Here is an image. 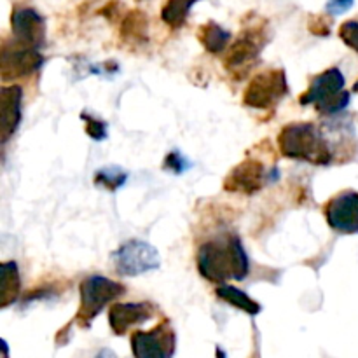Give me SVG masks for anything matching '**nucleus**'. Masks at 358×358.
<instances>
[{
    "label": "nucleus",
    "mask_w": 358,
    "mask_h": 358,
    "mask_svg": "<svg viewBox=\"0 0 358 358\" xmlns=\"http://www.w3.org/2000/svg\"><path fill=\"white\" fill-rule=\"evenodd\" d=\"M147 31H149V20L143 10L133 9L122 16L121 38L124 42H131V44L145 42Z\"/></svg>",
    "instance_id": "obj_16"
},
{
    "label": "nucleus",
    "mask_w": 358,
    "mask_h": 358,
    "mask_svg": "<svg viewBox=\"0 0 358 358\" xmlns=\"http://www.w3.org/2000/svg\"><path fill=\"white\" fill-rule=\"evenodd\" d=\"M131 352L135 358H171L175 353V332L164 320L150 331L131 334Z\"/></svg>",
    "instance_id": "obj_8"
},
{
    "label": "nucleus",
    "mask_w": 358,
    "mask_h": 358,
    "mask_svg": "<svg viewBox=\"0 0 358 358\" xmlns=\"http://www.w3.org/2000/svg\"><path fill=\"white\" fill-rule=\"evenodd\" d=\"M350 93L345 91V76L341 70L332 66L311 79L306 93L299 96L301 105H315L324 115L338 114L350 105Z\"/></svg>",
    "instance_id": "obj_3"
},
{
    "label": "nucleus",
    "mask_w": 358,
    "mask_h": 358,
    "mask_svg": "<svg viewBox=\"0 0 358 358\" xmlns=\"http://www.w3.org/2000/svg\"><path fill=\"white\" fill-rule=\"evenodd\" d=\"M268 180V170L261 161L247 157L227 173L224 180V189L227 192L252 196L261 191Z\"/></svg>",
    "instance_id": "obj_10"
},
{
    "label": "nucleus",
    "mask_w": 358,
    "mask_h": 358,
    "mask_svg": "<svg viewBox=\"0 0 358 358\" xmlns=\"http://www.w3.org/2000/svg\"><path fill=\"white\" fill-rule=\"evenodd\" d=\"M280 152L289 159L315 166H329L334 161L332 149L322 129L313 122H290L278 135Z\"/></svg>",
    "instance_id": "obj_2"
},
{
    "label": "nucleus",
    "mask_w": 358,
    "mask_h": 358,
    "mask_svg": "<svg viewBox=\"0 0 358 358\" xmlns=\"http://www.w3.org/2000/svg\"><path fill=\"white\" fill-rule=\"evenodd\" d=\"M16 44L41 49L45 41V21L34 7H16L10 16Z\"/></svg>",
    "instance_id": "obj_12"
},
{
    "label": "nucleus",
    "mask_w": 358,
    "mask_h": 358,
    "mask_svg": "<svg viewBox=\"0 0 358 358\" xmlns=\"http://www.w3.org/2000/svg\"><path fill=\"white\" fill-rule=\"evenodd\" d=\"M289 91L287 77L282 69H271L257 73L243 93V103L257 110L275 108Z\"/></svg>",
    "instance_id": "obj_6"
},
{
    "label": "nucleus",
    "mask_w": 358,
    "mask_h": 358,
    "mask_svg": "<svg viewBox=\"0 0 358 358\" xmlns=\"http://www.w3.org/2000/svg\"><path fill=\"white\" fill-rule=\"evenodd\" d=\"M215 294L222 301L229 303L231 306L238 308V310L245 311V313H248V315H259L262 310L261 304H259L257 301H254L252 297H248L243 290L236 289V287H233V285H227V283L217 287Z\"/></svg>",
    "instance_id": "obj_17"
},
{
    "label": "nucleus",
    "mask_w": 358,
    "mask_h": 358,
    "mask_svg": "<svg viewBox=\"0 0 358 358\" xmlns=\"http://www.w3.org/2000/svg\"><path fill=\"white\" fill-rule=\"evenodd\" d=\"M329 226L341 234H358V192L343 191L325 205Z\"/></svg>",
    "instance_id": "obj_11"
},
{
    "label": "nucleus",
    "mask_w": 358,
    "mask_h": 358,
    "mask_svg": "<svg viewBox=\"0 0 358 358\" xmlns=\"http://www.w3.org/2000/svg\"><path fill=\"white\" fill-rule=\"evenodd\" d=\"M339 37L348 48L358 52V21H345L339 27Z\"/></svg>",
    "instance_id": "obj_22"
},
{
    "label": "nucleus",
    "mask_w": 358,
    "mask_h": 358,
    "mask_svg": "<svg viewBox=\"0 0 358 358\" xmlns=\"http://www.w3.org/2000/svg\"><path fill=\"white\" fill-rule=\"evenodd\" d=\"M355 3V0H329L327 2V13L332 16H339V14H345L346 10H350Z\"/></svg>",
    "instance_id": "obj_25"
},
{
    "label": "nucleus",
    "mask_w": 358,
    "mask_h": 358,
    "mask_svg": "<svg viewBox=\"0 0 358 358\" xmlns=\"http://www.w3.org/2000/svg\"><path fill=\"white\" fill-rule=\"evenodd\" d=\"M266 44H268V21L261 17L257 21H252L250 24H245L240 37L226 51L224 65L231 73L240 77L259 58Z\"/></svg>",
    "instance_id": "obj_5"
},
{
    "label": "nucleus",
    "mask_w": 358,
    "mask_h": 358,
    "mask_svg": "<svg viewBox=\"0 0 358 358\" xmlns=\"http://www.w3.org/2000/svg\"><path fill=\"white\" fill-rule=\"evenodd\" d=\"M353 93H358V80L355 84H353Z\"/></svg>",
    "instance_id": "obj_28"
},
{
    "label": "nucleus",
    "mask_w": 358,
    "mask_h": 358,
    "mask_svg": "<svg viewBox=\"0 0 358 358\" xmlns=\"http://www.w3.org/2000/svg\"><path fill=\"white\" fill-rule=\"evenodd\" d=\"M198 41L201 42L203 48L212 55H220L226 51V48L231 42V34L226 28L220 27L215 21H208V23L201 24L198 28Z\"/></svg>",
    "instance_id": "obj_15"
},
{
    "label": "nucleus",
    "mask_w": 358,
    "mask_h": 358,
    "mask_svg": "<svg viewBox=\"0 0 358 358\" xmlns=\"http://www.w3.org/2000/svg\"><path fill=\"white\" fill-rule=\"evenodd\" d=\"M199 275L213 283H226L229 280L247 278L250 261L245 252L240 236L234 233L219 234L205 241L196 255Z\"/></svg>",
    "instance_id": "obj_1"
},
{
    "label": "nucleus",
    "mask_w": 358,
    "mask_h": 358,
    "mask_svg": "<svg viewBox=\"0 0 358 358\" xmlns=\"http://www.w3.org/2000/svg\"><path fill=\"white\" fill-rule=\"evenodd\" d=\"M187 168H189V163L185 161V157L178 152V150L170 152L166 156V159H164V170H170L173 171V173H182V171H185Z\"/></svg>",
    "instance_id": "obj_23"
},
{
    "label": "nucleus",
    "mask_w": 358,
    "mask_h": 358,
    "mask_svg": "<svg viewBox=\"0 0 358 358\" xmlns=\"http://www.w3.org/2000/svg\"><path fill=\"white\" fill-rule=\"evenodd\" d=\"M308 28H310L311 34L315 35H329L331 34V21L325 16H311L310 21H308Z\"/></svg>",
    "instance_id": "obj_24"
},
{
    "label": "nucleus",
    "mask_w": 358,
    "mask_h": 358,
    "mask_svg": "<svg viewBox=\"0 0 358 358\" xmlns=\"http://www.w3.org/2000/svg\"><path fill=\"white\" fill-rule=\"evenodd\" d=\"M100 14L101 16L108 17V21H115L119 17V14H121V2L112 0V2H108L107 6L100 10Z\"/></svg>",
    "instance_id": "obj_26"
},
{
    "label": "nucleus",
    "mask_w": 358,
    "mask_h": 358,
    "mask_svg": "<svg viewBox=\"0 0 358 358\" xmlns=\"http://www.w3.org/2000/svg\"><path fill=\"white\" fill-rule=\"evenodd\" d=\"M2 105V142H7L16 133L21 121V100L23 90L20 86H3L0 91Z\"/></svg>",
    "instance_id": "obj_14"
},
{
    "label": "nucleus",
    "mask_w": 358,
    "mask_h": 358,
    "mask_svg": "<svg viewBox=\"0 0 358 358\" xmlns=\"http://www.w3.org/2000/svg\"><path fill=\"white\" fill-rule=\"evenodd\" d=\"M199 0H166L161 9V17L171 28L184 27L192 6Z\"/></svg>",
    "instance_id": "obj_18"
},
{
    "label": "nucleus",
    "mask_w": 358,
    "mask_h": 358,
    "mask_svg": "<svg viewBox=\"0 0 358 358\" xmlns=\"http://www.w3.org/2000/svg\"><path fill=\"white\" fill-rule=\"evenodd\" d=\"M42 65H44V58L38 49L24 48L20 44L9 48L7 44H3L2 65H0L3 83L30 76V73L37 72Z\"/></svg>",
    "instance_id": "obj_9"
},
{
    "label": "nucleus",
    "mask_w": 358,
    "mask_h": 358,
    "mask_svg": "<svg viewBox=\"0 0 358 358\" xmlns=\"http://www.w3.org/2000/svg\"><path fill=\"white\" fill-rule=\"evenodd\" d=\"M80 304L76 315V322L83 329L93 324L94 318L101 313L105 306L126 292L124 285L101 275L87 276L80 282Z\"/></svg>",
    "instance_id": "obj_4"
},
{
    "label": "nucleus",
    "mask_w": 358,
    "mask_h": 358,
    "mask_svg": "<svg viewBox=\"0 0 358 358\" xmlns=\"http://www.w3.org/2000/svg\"><path fill=\"white\" fill-rule=\"evenodd\" d=\"M154 317L149 303H117L108 310V324L115 336H124L131 327L145 324Z\"/></svg>",
    "instance_id": "obj_13"
},
{
    "label": "nucleus",
    "mask_w": 358,
    "mask_h": 358,
    "mask_svg": "<svg viewBox=\"0 0 358 358\" xmlns=\"http://www.w3.org/2000/svg\"><path fill=\"white\" fill-rule=\"evenodd\" d=\"M2 308H7L14 303L20 294V275H17L16 262H3L2 264Z\"/></svg>",
    "instance_id": "obj_19"
},
{
    "label": "nucleus",
    "mask_w": 358,
    "mask_h": 358,
    "mask_svg": "<svg viewBox=\"0 0 358 358\" xmlns=\"http://www.w3.org/2000/svg\"><path fill=\"white\" fill-rule=\"evenodd\" d=\"M96 358H117V357H115L110 350H101V352L98 353Z\"/></svg>",
    "instance_id": "obj_27"
},
{
    "label": "nucleus",
    "mask_w": 358,
    "mask_h": 358,
    "mask_svg": "<svg viewBox=\"0 0 358 358\" xmlns=\"http://www.w3.org/2000/svg\"><path fill=\"white\" fill-rule=\"evenodd\" d=\"M80 119L86 124V133L91 136L93 140H105L107 138V124L100 119L93 117L90 114H80Z\"/></svg>",
    "instance_id": "obj_21"
},
{
    "label": "nucleus",
    "mask_w": 358,
    "mask_h": 358,
    "mask_svg": "<svg viewBox=\"0 0 358 358\" xmlns=\"http://www.w3.org/2000/svg\"><path fill=\"white\" fill-rule=\"evenodd\" d=\"M126 171H122L119 166H107L101 168L96 175H94V184L100 187L108 189V191H117L126 184Z\"/></svg>",
    "instance_id": "obj_20"
},
{
    "label": "nucleus",
    "mask_w": 358,
    "mask_h": 358,
    "mask_svg": "<svg viewBox=\"0 0 358 358\" xmlns=\"http://www.w3.org/2000/svg\"><path fill=\"white\" fill-rule=\"evenodd\" d=\"M115 271L121 276H138L157 269L161 264L159 254L147 241L129 240L112 254Z\"/></svg>",
    "instance_id": "obj_7"
}]
</instances>
